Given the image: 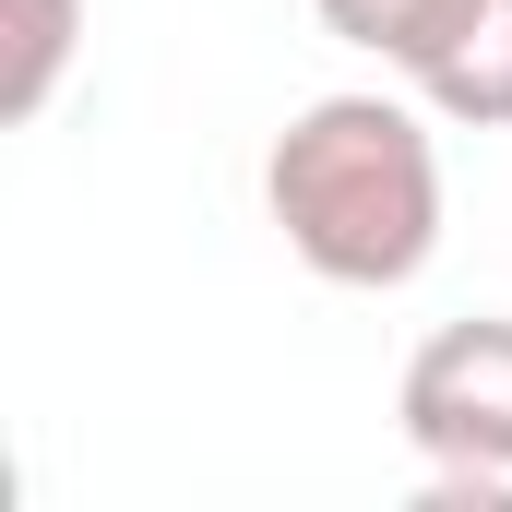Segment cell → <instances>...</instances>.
<instances>
[{"label":"cell","instance_id":"2","mask_svg":"<svg viewBox=\"0 0 512 512\" xmlns=\"http://www.w3.org/2000/svg\"><path fill=\"white\" fill-rule=\"evenodd\" d=\"M393 429L429 465V512H512V310L441 322L393 382Z\"/></svg>","mask_w":512,"mask_h":512},{"label":"cell","instance_id":"3","mask_svg":"<svg viewBox=\"0 0 512 512\" xmlns=\"http://www.w3.org/2000/svg\"><path fill=\"white\" fill-rule=\"evenodd\" d=\"M405 84L453 131H512V0H453L441 36L405 60Z\"/></svg>","mask_w":512,"mask_h":512},{"label":"cell","instance_id":"5","mask_svg":"<svg viewBox=\"0 0 512 512\" xmlns=\"http://www.w3.org/2000/svg\"><path fill=\"white\" fill-rule=\"evenodd\" d=\"M310 12H322V36H346V48H370V60L405 72V60L441 36V12H453V0H310Z\"/></svg>","mask_w":512,"mask_h":512},{"label":"cell","instance_id":"4","mask_svg":"<svg viewBox=\"0 0 512 512\" xmlns=\"http://www.w3.org/2000/svg\"><path fill=\"white\" fill-rule=\"evenodd\" d=\"M84 48V0H0V120H48Z\"/></svg>","mask_w":512,"mask_h":512},{"label":"cell","instance_id":"1","mask_svg":"<svg viewBox=\"0 0 512 512\" xmlns=\"http://www.w3.org/2000/svg\"><path fill=\"white\" fill-rule=\"evenodd\" d=\"M262 215L286 227V251L322 286L393 298L441 262V143L429 96H310L262 155Z\"/></svg>","mask_w":512,"mask_h":512}]
</instances>
